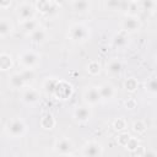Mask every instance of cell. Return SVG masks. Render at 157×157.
<instances>
[{
	"label": "cell",
	"instance_id": "obj_1",
	"mask_svg": "<svg viewBox=\"0 0 157 157\" xmlns=\"http://www.w3.org/2000/svg\"><path fill=\"white\" fill-rule=\"evenodd\" d=\"M90 36L88 28L82 23H75L69 28V38L72 42H85Z\"/></svg>",
	"mask_w": 157,
	"mask_h": 157
},
{
	"label": "cell",
	"instance_id": "obj_2",
	"mask_svg": "<svg viewBox=\"0 0 157 157\" xmlns=\"http://www.w3.org/2000/svg\"><path fill=\"white\" fill-rule=\"evenodd\" d=\"M25 131H26V124L23 123V120L18 118L10 120L6 125V132L11 137H21L25 134Z\"/></svg>",
	"mask_w": 157,
	"mask_h": 157
},
{
	"label": "cell",
	"instance_id": "obj_3",
	"mask_svg": "<svg viewBox=\"0 0 157 157\" xmlns=\"http://www.w3.org/2000/svg\"><path fill=\"white\" fill-rule=\"evenodd\" d=\"M18 59L21 65L26 69H33L39 63V56L34 52H25L18 56Z\"/></svg>",
	"mask_w": 157,
	"mask_h": 157
},
{
	"label": "cell",
	"instance_id": "obj_4",
	"mask_svg": "<svg viewBox=\"0 0 157 157\" xmlns=\"http://www.w3.org/2000/svg\"><path fill=\"white\" fill-rule=\"evenodd\" d=\"M72 142L66 139V137H63L60 140L56 141L55 146H54V150H55V153L58 155H61V156H67V155H72Z\"/></svg>",
	"mask_w": 157,
	"mask_h": 157
},
{
	"label": "cell",
	"instance_id": "obj_5",
	"mask_svg": "<svg viewBox=\"0 0 157 157\" xmlns=\"http://www.w3.org/2000/svg\"><path fill=\"white\" fill-rule=\"evenodd\" d=\"M17 17L20 21L25 22L34 17V7L29 4H22L17 7Z\"/></svg>",
	"mask_w": 157,
	"mask_h": 157
},
{
	"label": "cell",
	"instance_id": "obj_6",
	"mask_svg": "<svg viewBox=\"0 0 157 157\" xmlns=\"http://www.w3.org/2000/svg\"><path fill=\"white\" fill-rule=\"evenodd\" d=\"M103 153V147L94 141H91L88 144H86L82 148V155L83 156H90V157H94V156H101Z\"/></svg>",
	"mask_w": 157,
	"mask_h": 157
},
{
	"label": "cell",
	"instance_id": "obj_7",
	"mask_svg": "<svg viewBox=\"0 0 157 157\" xmlns=\"http://www.w3.org/2000/svg\"><path fill=\"white\" fill-rule=\"evenodd\" d=\"M83 99L87 104H91V105H94L97 104L102 98H101V94H99V91H98V87H90L85 91L83 93Z\"/></svg>",
	"mask_w": 157,
	"mask_h": 157
},
{
	"label": "cell",
	"instance_id": "obj_8",
	"mask_svg": "<svg viewBox=\"0 0 157 157\" xmlns=\"http://www.w3.org/2000/svg\"><path fill=\"white\" fill-rule=\"evenodd\" d=\"M140 21L136 16H128L123 22H121V27L125 32H135L140 28Z\"/></svg>",
	"mask_w": 157,
	"mask_h": 157
},
{
	"label": "cell",
	"instance_id": "obj_9",
	"mask_svg": "<svg viewBox=\"0 0 157 157\" xmlns=\"http://www.w3.org/2000/svg\"><path fill=\"white\" fill-rule=\"evenodd\" d=\"M74 117H75V119L77 121L85 123V121L90 120V118H91V110H90L88 107H85V105L77 107L75 109V112H74Z\"/></svg>",
	"mask_w": 157,
	"mask_h": 157
},
{
	"label": "cell",
	"instance_id": "obj_10",
	"mask_svg": "<svg viewBox=\"0 0 157 157\" xmlns=\"http://www.w3.org/2000/svg\"><path fill=\"white\" fill-rule=\"evenodd\" d=\"M29 38H31V42L33 43H43L45 39H47V32L44 28H40V27H37L36 29H33L32 32H29Z\"/></svg>",
	"mask_w": 157,
	"mask_h": 157
},
{
	"label": "cell",
	"instance_id": "obj_11",
	"mask_svg": "<svg viewBox=\"0 0 157 157\" xmlns=\"http://www.w3.org/2000/svg\"><path fill=\"white\" fill-rule=\"evenodd\" d=\"M129 0H107L105 1V7H108L112 11H118V10H125L128 7Z\"/></svg>",
	"mask_w": 157,
	"mask_h": 157
},
{
	"label": "cell",
	"instance_id": "obj_12",
	"mask_svg": "<svg viewBox=\"0 0 157 157\" xmlns=\"http://www.w3.org/2000/svg\"><path fill=\"white\" fill-rule=\"evenodd\" d=\"M22 99H23V102H26L28 104H33L39 101V93L33 88H27L22 93Z\"/></svg>",
	"mask_w": 157,
	"mask_h": 157
},
{
	"label": "cell",
	"instance_id": "obj_13",
	"mask_svg": "<svg viewBox=\"0 0 157 157\" xmlns=\"http://www.w3.org/2000/svg\"><path fill=\"white\" fill-rule=\"evenodd\" d=\"M98 91H99V94H101L102 99H112L114 97V88H113L112 85L104 83L101 87H98Z\"/></svg>",
	"mask_w": 157,
	"mask_h": 157
},
{
	"label": "cell",
	"instance_id": "obj_14",
	"mask_svg": "<svg viewBox=\"0 0 157 157\" xmlns=\"http://www.w3.org/2000/svg\"><path fill=\"white\" fill-rule=\"evenodd\" d=\"M26 85L25 78L22 77L21 72H15L10 76V86L13 88H21Z\"/></svg>",
	"mask_w": 157,
	"mask_h": 157
},
{
	"label": "cell",
	"instance_id": "obj_15",
	"mask_svg": "<svg viewBox=\"0 0 157 157\" xmlns=\"http://www.w3.org/2000/svg\"><path fill=\"white\" fill-rule=\"evenodd\" d=\"M72 7L77 12H86L91 9V1L90 0H75L72 1Z\"/></svg>",
	"mask_w": 157,
	"mask_h": 157
},
{
	"label": "cell",
	"instance_id": "obj_16",
	"mask_svg": "<svg viewBox=\"0 0 157 157\" xmlns=\"http://www.w3.org/2000/svg\"><path fill=\"white\" fill-rule=\"evenodd\" d=\"M12 23L7 18H0V37H6L12 32Z\"/></svg>",
	"mask_w": 157,
	"mask_h": 157
},
{
	"label": "cell",
	"instance_id": "obj_17",
	"mask_svg": "<svg viewBox=\"0 0 157 157\" xmlns=\"http://www.w3.org/2000/svg\"><path fill=\"white\" fill-rule=\"evenodd\" d=\"M56 7L53 5V1L50 0H40L38 2V10L43 13H52Z\"/></svg>",
	"mask_w": 157,
	"mask_h": 157
},
{
	"label": "cell",
	"instance_id": "obj_18",
	"mask_svg": "<svg viewBox=\"0 0 157 157\" xmlns=\"http://www.w3.org/2000/svg\"><path fill=\"white\" fill-rule=\"evenodd\" d=\"M121 69H123V65H121V63H120L119 60H117V59L109 61L108 65H107V72L110 74V75H117V74H119V72L121 71Z\"/></svg>",
	"mask_w": 157,
	"mask_h": 157
},
{
	"label": "cell",
	"instance_id": "obj_19",
	"mask_svg": "<svg viewBox=\"0 0 157 157\" xmlns=\"http://www.w3.org/2000/svg\"><path fill=\"white\" fill-rule=\"evenodd\" d=\"M58 83H59L58 80L48 78V80L44 82V90H45L47 94L54 96V94H55V91H56V87H58Z\"/></svg>",
	"mask_w": 157,
	"mask_h": 157
},
{
	"label": "cell",
	"instance_id": "obj_20",
	"mask_svg": "<svg viewBox=\"0 0 157 157\" xmlns=\"http://www.w3.org/2000/svg\"><path fill=\"white\" fill-rule=\"evenodd\" d=\"M12 66V59L9 54H0V70H9Z\"/></svg>",
	"mask_w": 157,
	"mask_h": 157
},
{
	"label": "cell",
	"instance_id": "obj_21",
	"mask_svg": "<svg viewBox=\"0 0 157 157\" xmlns=\"http://www.w3.org/2000/svg\"><path fill=\"white\" fill-rule=\"evenodd\" d=\"M113 44L118 48H123L128 44V38L125 34L123 33H119V34H115L114 38H113Z\"/></svg>",
	"mask_w": 157,
	"mask_h": 157
},
{
	"label": "cell",
	"instance_id": "obj_22",
	"mask_svg": "<svg viewBox=\"0 0 157 157\" xmlns=\"http://www.w3.org/2000/svg\"><path fill=\"white\" fill-rule=\"evenodd\" d=\"M22 27H23V29H25L26 32H32L33 29H36L37 27H39V25H38L37 20L33 17V18H31V20H27V21L22 22Z\"/></svg>",
	"mask_w": 157,
	"mask_h": 157
},
{
	"label": "cell",
	"instance_id": "obj_23",
	"mask_svg": "<svg viewBox=\"0 0 157 157\" xmlns=\"http://www.w3.org/2000/svg\"><path fill=\"white\" fill-rule=\"evenodd\" d=\"M40 124H42V126H43L44 129H52V128L54 126L55 121H54V118H53L50 114H47V115H44V117L42 118Z\"/></svg>",
	"mask_w": 157,
	"mask_h": 157
},
{
	"label": "cell",
	"instance_id": "obj_24",
	"mask_svg": "<svg viewBox=\"0 0 157 157\" xmlns=\"http://www.w3.org/2000/svg\"><path fill=\"white\" fill-rule=\"evenodd\" d=\"M21 75L25 78L26 83H28L29 81H33L34 77H36V72L33 71V69H25V70L21 71Z\"/></svg>",
	"mask_w": 157,
	"mask_h": 157
},
{
	"label": "cell",
	"instance_id": "obj_25",
	"mask_svg": "<svg viewBox=\"0 0 157 157\" xmlns=\"http://www.w3.org/2000/svg\"><path fill=\"white\" fill-rule=\"evenodd\" d=\"M146 90H147L150 93H152V94H155V93L157 92V82H156V78H155V77H151V78L147 81V83H146Z\"/></svg>",
	"mask_w": 157,
	"mask_h": 157
},
{
	"label": "cell",
	"instance_id": "obj_26",
	"mask_svg": "<svg viewBox=\"0 0 157 157\" xmlns=\"http://www.w3.org/2000/svg\"><path fill=\"white\" fill-rule=\"evenodd\" d=\"M141 6L146 11H153L155 7H156V1L155 0H142L141 1Z\"/></svg>",
	"mask_w": 157,
	"mask_h": 157
},
{
	"label": "cell",
	"instance_id": "obj_27",
	"mask_svg": "<svg viewBox=\"0 0 157 157\" xmlns=\"http://www.w3.org/2000/svg\"><path fill=\"white\" fill-rule=\"evenodd\" d=\"M99 64L97 63V61H91L90 64H88V66H87V71L90 72V74H92V75H96V74H98L99 72Z\"/></svg>",
	"mask_w": 157,
	"mask_h": 157
},
{
	"label": "cell",
	"instance_id": "obj_28",
	"mask_svg": "<svg viewBox=\"0 0 157 157\" xmlns=\"http://www.w3.org/2000/svg\"><path fill=\"white\" fill-rule=\"evenodd\" d=\"M125 88L130 92H134L136 88H137V82L135 78H128L125 81Z\"/></svg>",
	"mask_w": 157,
	"mask_h": 157
},
{
	"label": "cell",
	"instance_id": "obj_29",
	"mask_svg": "<svg viewBox=\"0 0 157 157\" xmlns=\"http://www.w3.org/2000/svg\"><path fill=\"white\" fill-rule=\"evenodd\" d=\"M134 130L137 131V132H144V131H145V125H144L141 121L135 123V124H134Z\"/></svg>",
	"mask_w": 157,
	"mask_h": 157
},
{
	"label": "cell",
	"instance_id": "obj_30",
	"mask_svg": "<svg viewBox=\"0 0 157 157\" xmlns=\"http://www.w3.org/2000/svg\"><path fill=\"white\" fill-rule=\"evenodd\" d=\"M114 128L118 130H121V129H125V121L123 119H118L115 123H114Z\"/></svg>",
	"mask_w": 157,
	"mask_h": 157
},
{
	"label": "cell",
	"instance_id": "obj_31",
	"mask_svg": "<svg viewBox=\"0 0 157 157\" xmlns=\"http://www.w3.org/2000/svg\"><path fill=\"white\" fill-rule=\"evenodd\" d=\"M10 4V0H0V7H6Z\"/></svg>",
	"mask_w": 157,
	"mask_h": 157
},
{
	"label": "cell",
	"instance_id": "obj_32",
	"mask_svg": "<svg viewBox=\"0 0 157 157\" xmlns=\"http://www.w3.org/2000/svg\"><path fill=\"white\" fill-rule=\"evenodd\" d=\"M50 1H54V2H56V1H60V0H50Z\"/></svg>",
	"mask_w": 157,
	"mask_h": 157
},
{
	"label": "cell",
	"instance_id": "obj_33",
	"mask_svg": "<svg viewBox=\"0 0 157 157\" xmlns=\"http://www.w3.org/2000/svg\"><path fill=\"white\" fill-rule=\"evenodd\" d=\"M130 1H134V2H136V0H130Z\"/></svg>",
	"mask_w": 157,
	"mask_h": 157
},
{
	"label": "cell",
	"instance_id": "obj_34",
	"mask_svg": "<svg viewBox=\"0 0 157 157\" xmlns=\"http://www.w3.org/2000/svg\"><path fill=\"white\" fill-rule=\"evenodd\" d=\"M71 1H75V0H71Z\"/></svg>",
	"mask_w": 157,
	"mask_h": 157
}]
</instances>
